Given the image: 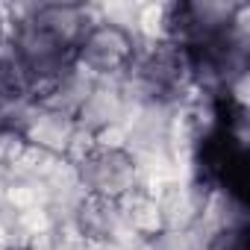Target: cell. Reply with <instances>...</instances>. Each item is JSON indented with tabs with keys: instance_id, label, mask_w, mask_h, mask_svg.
I'll return each mask as SVG.
<instances>
[{
	"instance_id": "obj_3",
	"label": "cell",
	"mask_w": 250,
	"mask_h": 250,
	"mask_svg": "<svg viewBox=\"0 0 250 250\" xmlns=\"http://www.w3.org/2000/svg\"><path fill=\"white\" fill-rule=\"evenodd\" d=\"M30 15L36 24H42L56 42H62L74 53H77L83 36L88 33V27L94 24L91 12L77 3H39V6H30Z\"/></svg>"
},
{
	"instance_id": "obj_4",
	"label": "cell",
	"mask_w": 250,
	"mask_h": 250,
	"mask_svg": "<svg viewBox=\"0 0 250 250\" xmlns=\"http://www.w3.org/2000/svg\"><path fill=\"white\" fill-rule=\"evenodd\" d=\"M0 250H33V247L24 244V241H3V244H0Z\"/></svg>"
},
{
	"instance_id": "obj_2",
	"label": "cell",
	"mask_w": 250,
	"mask_h": 250,
	"mask_svg": "<svg viewBox=\"0 0 250 250\" xmlns=\"http://www.w3.org/2000/svg\"><path fill=\"white\" fill-rule=\"evenodd\" d=\"M142 50L139 36L115 18H94L77 47V65L97 80H121Z\"/></svg>"
},
{
	"instance_id": "obj_1",
	"label": "cell",
	"mask_w": 250,
	"mask_h": 250,
	"mask_svg": "<svg viewBox=\"0 0 250 250\" xmlns=\"http://www.w3.org/2000/svg\"><path fill=\"white\" fill-rule=\"evenodd\" d=\"M71 162H74L80 188L88 197L124 203L127 197H133L139 188L147 186L136 156L121 142L91 139Z\"/></svg>"
}]
</instances>
